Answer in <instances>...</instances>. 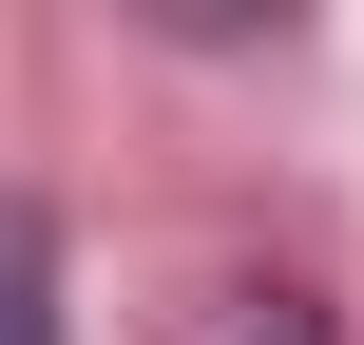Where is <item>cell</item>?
Here are the masks:
<instances>
[{"instance_id":"6da1fadb","label":"cell","mask_w":364,"mask_h":345,"mask_svg":"<svg viewBox=\"0 0 364 345\" xmlns=\"http://www.w3.org/2000/svg\"><path fill=\"white\" fill-rule=\"evenodd\" d=\"M173 345H346V327H326L288 269H230V288H192V307H173Z\"/></svg>"},{"instance_id":"7a4b0ae2","label":"cell","mask_w":364,"mask_h":345,"mask_svg":"<svg viewBox=\"0 0 364 345\" xmlns=\"http://www.w3.org/2000/svg\"><path fill=\"white\" fill-rule=\"evenodd\" d=\"M0 345H58V307H38V211H0Z\"/></svg>"}]
</instances>
